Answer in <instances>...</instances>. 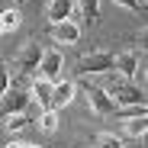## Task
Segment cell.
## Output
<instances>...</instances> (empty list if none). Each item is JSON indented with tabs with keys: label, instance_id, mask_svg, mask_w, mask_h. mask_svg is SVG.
Listing matches in <instances>:
<instances>
[{
	"label": "cell",
	"instance_id": "23",
	"mask_svg": "<svg viewBox=\"0 0 148 148\" xmlns=\"http://www.w3.org/2000/svg\"><path fill=\"white\" fill-rule=\"evenodd\" d=\"M23 148H36V145H29V142H23Z\"/></svg>",
	"mask_w": 148,
	"mask_h": 148
},
{
	"label": "cell",
	"instance_id": "1",
	"mask_svg": "<svg viewBox=\"0 0 148 148\" xmlns=\"http://www.w3.org/2000/svg\"><path fill=\"white\" fill-rule=\"evenodd\" d=\"M106 93L113 97V103H119V106H138V103H145L142 87H135V84H129V81H113V87H110Z\"/></svg>",
	"mask_w": 148,
	"mask_h": 148
},
{
	"label": "cell",
	"instance_id": "24",
	"mask_svg": "<svg viewBox=\"0 0 148 148\" xmlns=\"http://www.w3.org/2000/svg\"><path fill=\"white\" fill-rule=\"evenodd\" d=\"M19 3H23V0H19Z\"/></svg>",
	"mask_w": 148,
	"mask_h": 148
},
{
	"label": "cell",
	"instance_id": "6",
	"mask_svg": "<svg viewBox=\"0 0 148 148\" xmlns=\"http://www.w3.org/2000/svg\"><path fill=\"white\" fill-rule=\"evenodd\" d=\"M42 52H45V48H42L39 42H29V45L19 52V58H16L19 71H23V74H32V71L39 68V61H42Z\"/></svg>",
	"mask_w": 148,
	"mask_h": 148
},
{
	"label": "cell",
	"instance_id": "14",
	"mask_svg": "<svg viewBox=\"0 0 148 148\" xmlns=\"http://www.w3.org/2000/svg\"><path fill=\"white\" fill-rule=\"evenodd\" d=\"M39 126H42V132H55V129H58V113H55V110L42 113V116H39Z\"/></svg>",
	"mask_w": 148,
	"mask_h": 148
},
{
	"label": "cell",
	"instance_id": "15",
	"mask_svg": "<svg viewBox=\"0 0 148 148\" xmlns=\"http://www.w3.org/2000/svg\"><path fill=\"white\" fill-rule=\"evenodd\" d=\"M145 113H148L145 103H138V106H122V110H119L122 119H145Z\"/></svg>",
	"mask_w": 148,
	"mask_h": 148
},
{
	"label": "cell",
	"instance_id": "10",
	"mask_svg": "<svg viewBox=\"0 0 148 148\" xmlns=\"http://www.w3.org/2000/svg\"><path fill=\"white\" fill-rule=\"evenodd\" d=\"M71 16H74V0H52L48 3V23L52 26H58V23H64Z\"/></svg>",
	"mask_w": 148,
	"mask_h": 148
},
{
	"label": "cell",
	"instance_id": "12",
	"mask_svg": "<svg viewBox=\"0 0 148 148\" xmlns=\"http://www.w3.org/2000/svg\"><path fill=\"white\" fill-rule=\"evenodd\" d=\"M77 16H84L90 26H93V23L100 19V0H81V13Z\"/></svg>",
	"mask_w": 148,
	"mask_h": 148
},
{
	"label": "cell",
	"instance_id": "11",
	"mask_svg": "<svg viewBox=\"0 0 148 148\" xmlns=\"http://www.w3.org/2000/svg\"><path fill=\"white\" fill-rule=\"evenodd\" d=\"M74 100V81H61L52 87V110H61Z\"/></svg>",
	"mask_w": 148,
	"mask_h": 148
},
{
	"label": "cell",
	"instance_id": "7",
	"mask_svg": "<svg viewBox=\"0 0 148 148\" xmlns=\"http://www.w3.org/2000/svg\"><path fill=\"white\" fill-rule=\"evenodd\" d=\"M113 71H119L126 81L135 77V74H138V52H135V48H129V52L116 55V58H113Z\"/></svg>",
	"mask_w": 148,
	"mask_h": 148
},
{
	"label": "cell",
	"instance_id": "13",
	"mask_svg": "<svg viewBox=\"0 0 148 148\" xmlns=\"http://www.w3.org/2000/svg\"><path fill=\"white\" fill-rule=\"evenodd\" d=\"M19 23H23L19 10H3V13H0V32H13Z\"/></svg>",
	"mask_w": 148,
	"mask_h": 148
},
{
	"label": "cell",
	"instance_id": "4",
	"mask_svg": "<svg viewBox=\"0 0 148 148\" xmlns=\"http://www.w3.org/2000/svg\"><path fill=\"white\" fill-rule=\"evenodd\" d=\"M87 100H90V110H93L97 116H113V113H116L113 97H110L103 87H87Z\"/></svg>",
	"mask_w": 148,
	"mask_h": 148
},
{
	"label": "cell",
	"instance_id": "21",
	"mask_svg": "<svg viewBox=\"0 0 148 148\" xmlns=\"http://www.w3.org/2000/svg\"><path fill=\"white\" fill-rule=\"evenodd\" d=\"M119 7H126V10H138V0H116Z\"/></svg>",
	"mask_w": 148,
	"mask_h": 148
},
{
	"label": "cell",
	"instance_id": "16",
	"mask_svg": "<svg viewBox=\"0 0 148 148\" xmlns=\"http://www.w3.org/2000/svg\"><path fill=\"white\" fill-rule=\"evenodd\" d=\"M3 122H7V129H10V132H19V129H26V126H29V119L23 116V113H13V116H7Z\"/></svg>",
	"mask_w": 148,
	"mask_h": 148
},
{
	"label": "cell",
	"instance_id": "3",
	"mask_svg": "<svg viewBox=\"0 0 148 148\" xmlns=\"http://www.w3.org/2000/svg\"><path fill=\"white\" fill-rule=\"evenodd\" d=\"M61 68H64V58L58 48H52V52H42V61H39V71H42V81L55 84L61 77Z\"/></svg>",
	"mask_w": 148,
	"mask_h": 148
},
{
	"label": "cell",
	"instance_id": "22",
	"mask_svg": "<svg viewBox=\"0 0 148 148\" xmlns=\"http://www.w3.org/2000/svg\"><path fill=\"white\" fill-rule=\"evenodd\" d=\"M7 148H23V142H10V145H7Z\"/></svg>",
	"mask_w": 148,
	"mask_h": 148
},
{
	"label": "cell",
	"instance_id": "19",
	"mask_svg": "<svg viewBox=\"0 0 148 148\" xmlns=\"http://www.w3.org/2000/svg\"><path fill=\"white\" fill-rule=\"evenodd\" d=\"M23 116H26L29 122H39V116H42V110H39V103H32V100H29V106L23 110Z\"/></svg>",
	"mask_w": 148,
	"mask_h": 148
},
{
	"label": "cell",
	"instance_id": "18",
	"mask_svg": "<svg viewBox=\"0 0 148 148\" xmlns=\"http://www.w3.org/2000/svg\"><path fill=\"white\" fill-rule=\"evenodd\" d=\"M97 148H122V138H119V135L103 132V135H97Z\"/></svg>",
	"mask_w": 148,
	"mask_h": 148
},
{
	"label": "cell",
	"instance_id": "5",
	"mask_svg": "<svg viewBox=\"0 0 148 148\" xmlns=\"http://www.w3.org/2000/svg\"><path fill=\"white\" fill-rule=\"evenodd\" d=\"M29 90H7L3 97H0V110H3V116H13V113H23L29 106Z\"/></svg>",
	"mask_w": 148,
	"mask_h": 148
},
{
	"label": "cell",
	"instance_id": "2",
	"mask_svg": "<svg viewBox=\"0 0 148 148\" xmlns=\"http://www.w3.org/2000/svg\"><path fill=\"white\" fill-rule=\"evenodd\" d=\"M77 71H81V74H103V71H113V55H110V52H90V55H81Z\"/></svg>",
	"mask_w": 148,
	"mask_h": 148
},
{
	"label": "cell",
	"instance_id": "9",
	"mask_svg": "<svg viewBox=\"0 0 148 148\" xmlns=\"http://www.w3.org/2000/svg\"><path fill=\"white\" fill-rule=\"evenodd\" d=\"M77 39H81V23H77V19H64V23H58V26H55V42L74 45Z\"/></svg>",
	"mask_w": 148,
	"mask_h": 148
},
{
	"label": "cell",
	"instance_id": "20",
	"mask_svg": "<svg viewBox=\"0 0 148 148\" xmlns=\"http://www.w3.org/2000/svg\"><path fill=\"white\" fill-rule=\"evenodd\" d=\"M7 90H10V74H7V68H0V97Z\"/></svg>",
	"mask_w": 148,
	"mask_h": 148
},
{
	"label": "cell",
	"instance_id": "8",
	"mask_svg": "<svg viewBox=\"0 0 148 148\" xmlns=\"http://www.w3.org/2000/svg\"><path fill=\"white\" fill-rule=\"evenodd\" d=\"M52 87L55 84H48V81H32V87H29V97H32V103H39V110L42 113H48L52 110Z\"/></svg>",
	"mask_w": 148,
	"mask_h": 148
},
{
	"label": "cell",
	"instance_id": "17",
	"mask_svg": "<svg viewBox=\"0 0 148 148\" xmlns=\"http://www.w3.org/2000/svg\"><path fill=\"white\" fill-rule=\"evenodd\" d=\"M145 129H148V122H145V119H126V132H129V135L142 138V135H145Z\"/></svg>",
	"mask_w": 148,
	"mask_h": 148
}]
</instances>
